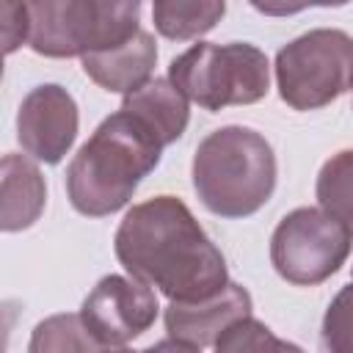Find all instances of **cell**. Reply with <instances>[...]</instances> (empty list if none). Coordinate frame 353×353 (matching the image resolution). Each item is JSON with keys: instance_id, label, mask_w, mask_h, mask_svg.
<instances>
[{"instance_id": "6da1fadb", "label": "cell", "mask_w": 353, "mask_h": 353, "mask_svg": "<svg viewBox=\"0 0 353 353\" xmlns=\"http://www.w3.org/2000/svg\"><path fill=\"white\" fill-rule=\"evenodd\" d=\"M113 251L130 276L168 301H201L229 281L221 248L176 196L132 204L113 234Z\"/></svg>"}, {"instance_id": "7a4b0ae2", "label": "cell", "mask_w": 353, "mask_h": 353, "mask_svg": "<svg viewBox=\"0 0 353 353\" xmlns=\"http://www.w3.org/2000/svg\"><path fill=\"white\" fill-rule=\"evenodd\" d=\"M160 138L130 110L110 113L66 165L69 204L88 218H105L127 207L141 179L163 157Z\"/></svg>"}, {"instance_id": "3957f363", "label": "cell", "mask_w": 353, "mask_h": 353, "mask_svg": "<svg viewBox=\"0 0 353 353\" xmlns=\"http://www.w3.org/2000/svg\"><path fill=\"white\" fill-rule=\"evenodd\" d=\"M190 176L199 201L212 215L248 218L276 190V154L268 138L251 127H218L196 146Z\"/></svg>"}, {"instance_id": "277c9868", "label": "cell", "mask_w": 353, "mask_h": 353, "mask_svg": "<svg viewBox=\"0 0 353 353\" xmlns=\"http://www.w3.org/2000/svg\"><path fill=\"white\" fill-rule=\"evenodd\" d=\"M28 44L44 58H83L113 50L141 30L143 0H25Z\"/></svg>"}, {"instance_id": "5b68a950", "label": "cell", "mask_w": 353, "mask_h": 353, "mask_svg": "<svg viewBox=\"0 0 353 353\" xmlns=\"http://www.w3.org/2000/svg\"><path fill=\"white\" fill-rule=\"evenodd\" d=\"M168 80L199 108L215 113L229 105H254L270 91L268 55L248 41H199L168 66Z\"/></svg>"}, {"instance_id": "8992f818", "label": "cell", "mask_w": 353, "mask_h": 353, "mask_svg": "<svg viewBox=\"0 0 353 353\" xmlns=\"http://www.w3.org/2000/svg\"><path fill=\"white\" fill-rule=\"evenodd\" d=\"M276 85L292 110H320L353 88V36L314 28L276 52Z\"/></svg>"}, {"instance_id": "52a82bcc", "label": "cell", "mask_w": 353, "mask_h": 353, "mask_svg": "<svg viewBox=\"0 0 353 353\" xmlns=\"http://www.w3.org/2000/svg\"><path fill=\"white\" fill-rule=\"evenodd\" d=\"M350 245L353 234L323 207H298L273 229L270 262L287 284L317 287L345 265Z\"/></svg>"}, {"instance_id": "ba28073f", "label": "cell", "mask_w": 353, "mask_h": 353, "mask_svg": "<svg viewBox=\"0 0 353 353\" xmlns=\"http://www.w3.org/2000/svg\"><path fill=\"white\" fill-rule=\"evenodd\" d=\"M157 312L154 290L135 276L119 273L102 276L80 306V317L102 350L124 347L138 339L154 325Z\"/></svg>"}, {"instance_id": "9c48e42d", "label": "cell", "mask_w": 353, "mask_h": 353, "mask_svg": "<svg viewBox=\"0 0 353 353\" xmlns=\"http://www.w3.org/2000/svg\"><path fill=\"white\" fill-rule=\"evenodd\" d=\"M80 113L74 97L58 83H41L22 97L17 110V141L39 163L55 165L74 146Z\"/></svg>"}, {"instance_id": "30bf717a", "label": "cell", "mask_w": 353, "mask_h": 353, "mask_svg": "<svg viewBox=\"0 0 353 353\" xmlns=\"http://www.w3.org/2000/svg\"><path fill=\"white\" fill-rule=\"evenodd\" d=\"M254 303L245 287L226 281V287L201 301H171L165 306V331L171 336L168 345L182 350L215 347L218 336L240 317L251 314Z\"/></svg>"}, {"instance_id": "8fae6325", "label": "cell", "mask_w": 353, "mask_h": 353, "mask_svg": "<svg viewBox=\"0 0 353 353\" xmlns=\"http://www.w3.org/2000/svg\"><path fill=\"white\" fill-rule=\"evenodd\" d=\"M83 72L110 94H130L152 80L157 63V44L149 30H138L130 41L113 50L88 52L80 58Z\"/></svg>"}, {"instance_id": "7c38bea8", "label": "cell", "mask_w": 353, "mask_h": 353, "mask_svg": "<svg viewBox=\"0 0 353 353\" xmlns=\"http://www.w3.org/2000/svg\"><path fill=\"white\" fill-rule=\"evenodd\" d=\"M47 204V182L36 163L22 154H6L0 165V226L22 232L33 226Z\"/></svg>"}, {"instance_id": "4fadbf2b", "label": "cell", "mask_w": 353, "mask_h": 353, "mask_svg": "<svg viewBox=\"0 0 353 353\" xmlns=\"http://www.w3.org/2000/svg\"><path fill=\"white\" fill-rule=\"evenodd\" d=\"M121 108L141 119L160 138L163 146L179 141L190 121L188 97L168 77H152L141 88L124 94Z\"/></svg>"}, {"instance_id": "5bb4252c", "label": "cell", "mask_w": 353, "mask_h": 353, "mask_svg": "<svg viewBox=\"0 0 353 353\" xmlns=\"http://www.w3.org/2000/svg\"><path fill=\"white\" fill-rule=\"evenodd\" d=\"M226 14V0H152L154 30L168 41H190L210 33Z\"/></svg>"}, {"instance_id": "9a60e30c", "label": "cell", "mask_w": 353, "mask_h": 353, "mask_svg": "<svg viewBox=\"0 0 353 353\" xmlns=\"http://www.w3.org/2000/svg\"><path fill=\"white\" fill-rule=\"evenodd\" d=\"M317 204L353 234V149L331 154L314 182Z\"/></svg>"}, {"instance_id": "2e32d148", "label": "cell", "mask_w": 353, "mask_h": 353, "mask_svg": "<svg viewBox=\"0 0 353 353\" xmlns=\"http://www.w3.org/2000/svg\"><path fill=\"white\" fill-rule=\"evenodd\" d=\"M28 350L44 353V350H102V347L94 342V336L88 334L77 312V314H55V317L41 320L33 328Z\"/></svg>"}, {"instance_id": "e0dca14e", "label": "cell", "mask_w": 353, "mask_h": 353, "mask_svg": "<svg viewBox=\"0 0 353 353\" xmlns=\"http://www.w3.org/2000/svg\"><path fill=\"white\" fill-rule=\"evenodd\" d=\"M320 342L331 353H353V281L331 298L323 314Z\"/></svg>"}, {"instance_id": "ac0fdd59", "label": "cell", "mask_w": 353, "mask_h": 353, "mask_svg": "<svg viewBox=\"0 0 353 353\" xmlns=\"http://www.w3.org/2000/svg\"><path fill=\"white\" fill-rule=\"evenodd\" d=\"M284 347H295L284 339H276L273 331L259 323L256 317L245 314L240 320H234L215 342V350L223 353H237V350H284Z\"/></svg>"}, {"instance_id": "d6986e66", "label": "cell", "mask_w": 353, "mask_h": 353, "mask_svg": "<svg viewBox=\"0 0 353 353\" xmlns=\"http://www.w3.org/2000/svg\"><path fill=\"white\" fill-rule=\"evenodd\" d=\"M3 36H6V52L11 55L19 44L30 36V17L25 0H3Z\"/></svg>"}, {"instance_id": "ffe728a7", "label": "cell", "mask_w": 353, "mask_h": 353, "mask_svg": "<svg viewBox=\"0 0 353 353\" xmlns=\"http://www.w3.org/2000/svg\"><path fill=\"white\" fill-rule=\"evenodd\" d=\"M265 17H292L303 8H339L350 0H248Z\"/></svg>"}, {"instance_id": "44dd1931", "label": "cell", "mask_w": 353, "mask_h": 353, "mask_svg": "<svg viewBox=\"0 0 353 353\" xmlns=\"http://www.w3.org/2000/svg\"><path fill=\"white\" fill-rule=\"evenodd\" d=\"M350 273H353V268H350Z\"/></svg>"}]
</instances>
